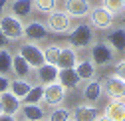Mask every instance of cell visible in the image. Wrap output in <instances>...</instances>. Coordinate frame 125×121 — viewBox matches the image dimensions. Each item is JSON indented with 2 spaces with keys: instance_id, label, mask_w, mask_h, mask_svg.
<instances>
[{
  "instance_id": "obj_7",
  "label": "cell",
  "mask_w": 125,
  "mask_h": 121,
  "mask_svg": "<svg viewBox=\"0 0 125 121\" xmlns=\"http://www.w3.org/2000/svg\"><path fill=\"white\" fill-rule=\"evenodd\" d=\"M66 99V87L62 85L60 81L48 83L44 85V103L50 105V107H60Z\"/></svg>"
},
{
  "instance_id": "obj_19",
  "label": "cell",
  "mask_w": 125,
  "mask_h": 121,
  "mask_svg": "<svg viewBox=\"0 0 125 121\" xmlns=\"http://www.w3.org/2000/svg\"><path fill=\"white\" fill-rule=\"evenodd\" d=\"M105 42L111 46L115 52H123L125 50V28H115L107 34Z\"/></svg>"
},
{
  "instance_id": "obj_36",
  "label": "cell",
  "mask_w": 125,
  "mask_h": 121,
  "mask_svg": "<svg viewBox=\"0 0 125 121\" xmlns=\"http://www.w3.org/2000/svg\"><path fill=\"white\" fill-rule=\"evenodd\" d=\"M0 115H2V103H0Z\"/></svg>"
},
{
  "instance_id": "obj_21",
  "label": "cell",
  "mask_w": 125,
  "mask_h": 121,
  "mask_svg": "<svg viewBox=\"0 0 125 121\" xmlns=\"http://www.w3.org/2000/svg\"><path fill=\"white\" fill-rule=\"evenodd\" d=\"M12 71L16 73V78L22 80V78H28V75H30L32 68H30V64L26 62L20 54H16V56H12Z\"/></svg>"
},
{
  "instance_id": "obj_25",
  "label": "cell",
  "mask_w": 125,
  "mask_h": 121,
  "mask_svg": "<svg viewBox=\"0 0 125 121\" xmlns=\"http://www.w3.org/2000/svg\"><path fill=\"white\" fill-rule=\"evenodd\" d=\"M12 73V54L2 48L0 50V75H8Z\"/></svg>"
},
{
  "instance_id": "obj_13",
  "label": "cell",
  "mask_w": 125,
  "mask_h": 121,
  "mask_svg": "<svg viewBox=\"0 0 125 121\" xmlns=\"http://www.w3.org/2000/svg\"><path fill=\"white\" fill-rule=\"evenodd\" d=\"M58 73H60V70L54 64H44V66H40L36 70V75H38V80H40L42 85H48V83L58 81Z\"/></svg>"
},
{
  "instance_id": "obj_11",
  "label": "cell",
  "mask_w": 125,
  "mask_h": 121,
  "mask_svg": "<svg viewBox=\"0 0 125 121\" xmlns=\"http://www.w3.org/2000/svg\"><path fill=\"white\" fill-rule=\"evenodd\" d=\"M73 121H95L99 117V109L95 105H89V103H82L72 111Z\"/></svg>"
},
{
  "instance_id": "obj_18",
  "label": "cell",
  "mask_w": 125,
  "mask_h": 121,
  "mask_svg": "<svg viewBox=\"0 0 125 121\" xmlns=\"http://www.w3.org/2000/svg\"><path fill=\"white\" fill-rule=\"evenodd\" d=\"M22 117L24 121H44L46 119V111L42 109V105H32V103H24L22 107Z\"/></svg>"
},
{
  "instance_id": "obj_1",
  "label": "cell",
  "mask_w": 125,
  "mask_h": 121,
  "mask_svg": "<svg viewBox=\"0 0 125 121\" xmlns=\"http://www.w3.org/2000/svg\"><path fill=\"white\" fill-rule=\"evenodd\" d=\"M68 42H70V46L75 48V50H83V48H89L91 44H93V26L91 24H77L72 28V32L68 36Z\"/></svg>"
},
{
  "instance_id": "obj_3",
  "label": "cell",
  "mask_w": 125,
  "mask_h": 121,
  "mask_svg": "<svg viewBox=\"0 0 125 121\" xmlns=\"http://www.w3.org/2000/svg\"><path fill=\"white\" fill-rule=\"evenodd\" d=\"M0 30L4 32L8 40H20L24 36V24L20 18L12 16V14H2L0 16Z\"/></svg>"
},
{
  "instance_id": "obj_15",
  "label": "cell",
  "mask_w": 125,
  "mask_h": 121,
  "mask_svg": "<svg viewBox=\"0 0 125 121\" xmlns=\"http://www.w3.org/2000/svg\"><path fill=\"white\" fill-rule=\"evenodd\" d=\"M58 81L66 87V91L68 89H75V87H80L82 80H80V75H77V71L72 68V70H60L58 73Z\"/></svg>"
},
{
  "instance_id": "obj_6",
  "label": "cell",
  "mask_w": 125,
  "mask_h": 121,
  "mask_svg": "<svg viewBox=\"0 0 125 121\" xmlns=\"http://www.w3.org/2000/svg\"><path fill=\"white\" fill-rule=\"evenodd\" d=\"M87 16H89V24L93 28H97V30H109L113 26V20H115V16L107 8H103V6L91 8V12L87 14Z\"/></svg>"
},
{
  "instance_id": "obj_17",
  "label": "cell",
  "mask_w": 125,
  "mask_h": 121,
  "mask_svg": "<svg viewBox=\"0 0 125 121\" xmlns=\"http://www.w3.org/2000/svg\"><path fill=\"white\" fill-rule=\"evenodd\" d=\"M0 103H2V113L16 115L20 111V99L14 95L12 91H4L2 95H0Z\"/></svg>"
},
{
  "instance_id": "obj_30",
  "label": "cell",
  "mask_w": 125,
  "mask_h": 121,
  "mask_svg": "<svg viewBox=\"0 0 125 121\" xmlns=\"http://www.w3.org/2000/svg\"><path fill=\"white\" fill-rule=\"evenodd\" d=\"M10 89V80L6 78V75H0V95H2L4 91H8Z\"/></svg>"
},
{
  "instance_id": "obj_38",
  "label": "cell",
  "mask_w": 125,
  "mask_h": 121,
  "mask_svg": "<svg viewBox=\"0 0 125 121\" xmlns=\"http://www.w3.org/2000/svg\"><path fill=\"white\" fill-rule=\"evenodd\" d=\"M123 6H125V0H123Z\"/></svg>"
},
{
  "instance_id": "obj_37",
  "label": "cell",
  "mask_w": 125,
  "mask_h": 121,
  "mask_svg": "<svg viewBox=\"0 0 125 121\" xmlns=\"http://www.w3.org/2000/svg\"><path fill=\"white\" fill-rule=\"evenodd\" d=\"M68 121H73V119H72V117H70V119H68Z\"/></svg>"
},
{
  "instance_id": "obj_10",
  "label": "cell",
  "mask_w": 125,
  "mask_h": 121,
  "mask_svg": "<svg viewBox=\"0 0 125 121\" xmlns=\"http://www.w3.org/2000/svg\"><path fill=\"white\" fill-rule=\"evenodd\" d=\"M66 12L73 18H83L91 12L89 0H66Z\"/></svg>"
},
{
  "instance_id": "obj_28",
  "label": "cell",
  "mask_w": 125,
  "mask_h": 121,
  "mask_svg": "<svg viewBox=\"0 0 125 121\" xmlns=\"http://www.w3.org/2000/svg\"><path fill=\"white\" fill-rule=\"evenodd\" d=\"M101 6H103V8H107L109 12L113 14V16L125 10V6H123V0H103V4H101Z\"/></svg>"
},
{
  "instance_id": "obj_27",
  "label": "cell",
  "mask_w": 125,
  "mask_h": 121,
  "mask_svg": "<svg viewBox=\"0 0 125 121\" xmlns=\"http://www.w3.org/2000/svg\"><path fill=\"white\" fill-rule=\"evenodd\" d=\"M60 52H62V48L60 46H50L44 50V60H46V64H58V58H60Z\"/></svg>"
},
{
  "instance_id": "obj_14",
  "label": "cell",
  "mask_w": 125,
  "mask_h": 121,
  "mask_svg": "<svg viewBox=\"0 0 125 121\" xmlns=\"http://www.w3.org/2000/svg\"><path fill=\"white\" fill-rule=\"evenodd\" d=\"M34 10V2L32 0H12L10 2V14L12 16H16V18H26L30 16Z\"/></svg>"
},
{
  "instance_id": "obj_20",
  "label": "cell",
  "mask_w": 125,
  "mask_h": 121,
  "mask_svg": "<svg viewBox=\"0 0 125 121\" xmlns=\"http://www.w3.org/2000/svg\"><path fill=\"white\" fill-rule=\"evenodd\" d=\"M77 71V75H80V80H93V75H95V64L91 62V60H77V64L73 68Z\"/></svg>"
},
{
  "instance_id": "obj_22",
  "label": "cell",
  "mask_w": 125,
  "mask_h": 121,
  "mask_svg": "<svg viewBox=\"0 0 125 121\" xmlns=\"http://www.w3.org/2000/svg\"><path fill=\"white\" fill-rule=\"evenodd\" d=\"M105 115L111 121H125V103L121 101H109L105 107Z\"/></svg>"
},
{
  "instance_id": "obj_31",
  "label": "cell",
  "mask_w": 125,
  "mask_h": 121,
  "mask_svg": "<svg viewBox=\"0 0 125 121\" xmlns=\"http://www.w3.org/2000/svg\"><path fill=\"white\" fill-rule=\"evenodd\" d=\"M115 75H117V78H121V80H125V60H121V62L117 64V68H115Z\"/></svg>"
},
{
  "instance_id": "obj_32",
  "label": "cell",
  "mask_w": 125,
  "mask_h": 121,
  "mask_svg": "<svg viewBox=\"0 0 125 121\" xmlns=\"http://www.w3.org/2000/svg\"><path fill=\"white\" fill-rule=\"evenodd\" d=\"M6 44H8V38L4 36V32H2V30H0V50H2V48H6Z\"/></svg>"
},
{
  "instance_id": "obj_26",
  "label": "cell",
  "mask_w": 125,
  "mask_h": 121,
  "mask_svg": "<svg viewBox=\"0 0 125 121\" xmlns=\"http://www.w3.org/2000/svg\"><path fill=\"white\" fill-rule=\"evenodd\" d=\"M32 2H34V8L44 14H50L58 8V0H32Z\"/></svg>"
},
{
  "instance_id": "obj_5",
  "label": "cell",
  "mask_w": 125,
  "mask_h": 121,
  "mask_svg": "<svg viewBox=\"0 0 125 121\" xmlns=\"http://www.w3.org/2000/svg\"><path fill=\"white\" fill-rule=\"evenodd\" d=\"M18 54L30 64V68H32V70H38L40 66L46 64V60H44V50L38 48V44H32V42L22 44L20 50H18Z\"/></svg>"
},
{
  "instance_id": "obj_24",
  "label": "cell",
  "mask_w": 125,
  "mask_h": 121,
  "mask_svg": "<svg viewBox=\"0 0 125 121\" xmlns=\"http://www.w3.org/2000/svg\"><path fill=\"white\" fill-rule=\"evenodd\" d=\"M40 101H44V85H32V89L28 91V95L22 99V103H32V105H40Z\"/></svg>"
},
{
  "instance_id": "obj_35",
  "label": "cell",
  "mask_w": 125,
  "mask_h": 121,
  "mask_svg": "<svg viewBox=\"0 0 125 121\" xmlns=\"http://www.w3.org/2000/svg\"><path fill=\"white\" fill-rule=\"evenodd\" d=\"M95 121H111V119H109V117H107V115H99V117H97V119H95Z\"/></svg>"
},
{
  "instance_id": "obj_12",
  "label": "cell",
  "mask_w": 125,
  "mask_h": 121,
  "mask_svg": "<svg viewBox=\"0 0 125 121\" xmlns=\"http://www.w3.org/2000/svg\"><path fill=\"white\" fill-rule=\"evenodd\" d=\"M77 64V54H75V48L68 46V48H62L60 52V58H58V70H72L75 68Z\"/></svg>"
},
{
  "instance_id": "obj_29",
  "label": "cell",
  "mask_w": 125,
  "mask_h": 121,
  "mask_svg": "<svg viewBox=\"0 0 125 121\" xmlns=\"http://www.w3.org/2000/svg\"><path fill=\"white\" fill-rule=\"evenodd\" d=\"M72 115L66 107H54L52 113H50V121H68Z\"/></svg>"
},
{
  "instance_id": "obj_2",
  "label": "cell",
  "mask_w": 125,
  "mask_h": 121,
  "mask_svg": "<svg viewBox=\"0 0 125 121\" xmlns=\"http://www.w3.org/2000/svg\"><path fill=\"white\" fill-rule=\"evenodd\" d=\"M46 26H48L50 32L54 34H66L72 30V16L66 10H54L48 14V20H46Z\"/></svg>"
},
{
  "instance_id": "obj_34",
  "label": "cell",
  "mask_w": 125,
  "mask_h": 121,
  "mask_svg": "<svg viewBox=\"0 0 125 121\" xmlns=\"http://www.w3.org/2000/svg\"><path fill=\"white\" fill-rule=\"evenodd\" d=\"M6 6H8V0H0V16H2V14H4Z\"/></svg>"
},
{
  "instance_id": "obj_9",
  "label": "cell",
  "mask_w": 125,
  "mask_h": 121,
  "mask_svg": "<svg viewBox=\"0 0 125 121\" xmlns=\"http://www.w3.org/2000/svg\"><path fill=\"white\" fill-rule=\"evenodd\" d=\"M105 91H107L109 97H111V101H121V99H125V80L117 78V75L113 73L111 78L105 81Z\"/></svg>"
},
{
  "instance_id": "obj_33",
  "label": "cell",
  "mask_w": 125,
  "mask_h": 121,
  "mask_svg": "<svg viewBox=\"0 0 125 121\" xmlns=\"http://www.w3.org/2000/svg\"><path fill=\"white\" fill-rule=\"evenodd\" d=\"M0 121H16V119H14V115H8V113H2V115H0Z\"/></svg>"
},
{
  "instance_id": "obj_16",
  "label": "cell",
  "mask_w": 125,
  "mask_h": 121,
  "mask_svg": "<svg viewBox=\"0 0 125 121\" xmlns=\"http://www.w3.org/2000/svg\"><path fill=\"white\" fill-rule=\"evenodd\" d=\"M101 91H103L101 81L89 80V81H87V85H85V89H83V99H85V103L95 105V103L99 101V97H101Z\"/></svg>"
},
{
  "instance_id": "obj_23",
  "label": "cell",
  "mask_w": 125,
  "mask_h": 121,
  "mask_svg": "<svg viewBox=\"0 0 125 121\" xmlns=\"http://www.w3.org/2000/svg\"><path fill=\"white\" fill-rule=\"evenodd\" d=\"M30 89H32V85H30L26 80H14V81H10V89H8V91H12L14 95H16L20 101L28 95V91H30Z\"/></svg>"
},
{
  "instance_id": "obj_4",
  "label": "cell",
  "mask_w": 125,
  "mask_h": 121,
  "mask_svg": "<svg viewBox=\"0 0 125 121\" xmlns=\"http://www.w3.org/2000/svg\"><path fill=\"white\" fill-rule=\"evenodd\" d=\"M115 58V50L109 46L107 42H95L91 44V50H89V60L97 66H107L111 64Z\"/></svg>"
},
{
  "instance_id": "obj_8",
  "label": "cell",
  "mask_w": 125,
  "mask_h": 121,
  "mask_svg": "<svg viewBox=\"0 0 125 121\" xmlns=\"http://www.w3.org/2000/svg\"><path fill=\"white\" fill-rule=\"evenodd\" d=\"M48 36H50V30H48V26H46L44 22L32 20V22H28L24 26V38L28 42H32V44H40Z\"/></svg>"
}]
</instances>
